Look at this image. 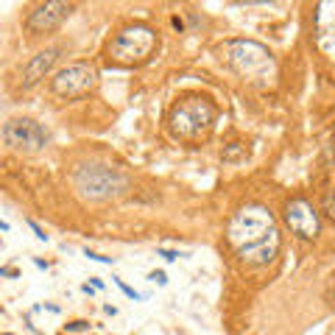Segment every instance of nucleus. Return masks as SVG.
<instances>
[{
	"instance_id": "nucleus-1",
	"label": "nucleus",
	"mask_w": 335,
	"mask_h": 335,
	"mask_svg": "<svg viewBox=\"0 0 335 335\" xmlns=\"http://www.w3.org/2000/svg\"><path fill=\"white\" fill-rule=\"evenodd\" d=\"M226 243L243 266H268L282 249L277 218L266 204H243L226 223Z\"/></svg>"
},
{
	"instance_id": "nucleus-2",
	"label": "nucleus",
	"mask_w": 335,
	"mask_h": 335,
	"mask_svg": "<svg viewBox=\"0 0 335 335\" xmlns=\"http://www.w3.org/2000/svg\"><path fill=\"white\" fill-rule=\"evenodd\" d=\"M70 184L78 193V199L84 201H109V199H120L123 193L129 190V176L120 173L117 168L109 165H76L70 173Z\"/></svg>"
},
{
	"instance_id": "nucleus-3",
	"label": "nucleus",
	"mask_w": 335,
	"mask_h": 335,
	"mask_svg": "<svg viewBox=\"0 0 335 335\" xmlns=\"http://www.w3.org/2000/svg\"><path fill=\"white\" fill-rule=\"evenodd\" d=\"M218 50H221L223 62L243 78L268 81V78H274V73H277L274 53L268 50L266 45L254 42V39H226Z\"/></svg>"
},
{
	"instance_id": "nucleus-4",
	"label": "nucleus",
	"mask_w": 335,
	"mask_h": 335,
	"mask_svg": "<svg viewBox=\"0 0 335 335\" xmlns=\"http://www.w3.org/2000/svg\"><path fill=\"white\" fill-rule=\"evenodd\" d=\"M218 117V109L210 98H201V95H193V98H182L179 103H173V109L168 115V126L173 137H182V140H199L212 129V123Z\"/></svg>"
},
{
	"instance_id": "nucleus-5",
	"label": "nucleus",
	"mask_w": 335,
	"mask_h": 335,
	"mask_svg": "<svg viewBox=\"0 0 335 335\" xmlns=\"http://www.w3.org/2000/svg\"><path fill=\"white\" fill-rule=\"evenodd\" d=\"M156 50V31L151 25H126L109 42V59L123 67L143 65Z\"/></svg>"
},
{
	"instance_id": "nucleus-6",
	"label": "nucleus",
	"mask_w": 335,
	"mask_h": 335,
	"mask_svg": "<svg viewBox=\"0 0 335 335\" xmlns=\"http://www.w3.org/2000/svg\"><path fill=\"white\" fill-rule=\"evenodd\" d=\"M50 140V134L42 123L34 117H9L3 123V143L14 148V151H25V154H36L42 151Z\"/></svg>"
},
{
	"instance_id": "nucleus-7",
	"label": "nucleus",
	"mask_w": 335,
	"mask_h": 335,
	"mask_svg": "<svg viewBox=\"0 0 335 335\" xmlns=\"http://www.w3.org/2000/svg\"><path fill=\"white\" fill-rule=\"evenodd\" d=\"M95 81H98L95 67L84 65V62H76V65L62 67L50 78V89L59 98H78V95H84V92H89V89L95 87Z\"/></svg>"
},
{
	"instance_id": "nucleus-8",
	"label": "nucleus",
	"mask_w": 335,
	"mask_h": 335,
	"mask_svg": "<svg viewBox=\"0 0 335 335\" xmlns=\"http://www.w3.org/2000/svg\"><path fill=\"white\" fill-rule=\"evenodd\" d=\"M285 223H288L290 232L296 234V237H302V240H313L321 232L318 210L307 199H290L285 204Z\"/></svg>"
},
{
	"instance_id": "nucleus-9",
	"label": "nucleus",
	"mask_w": 335,
	"mask_h": 335,
	"mask_svg": "<svg viewBox=\"0 0 335 335\" xmlns=\"http://www.w3.org/2000/svg\"><path fill=\"white\" fill-rule=\"evenodd\" d=\"M73 3H62V0H45L39 6H34L28 20H25V28L31 34H48V31H56L62 22L73 14Z\"/></svg>"
},
{
	"instance_id": "nucleus-10",
	"label": "nucleus",
	"mask_w": 335,
	"mask_h": 335,
	"mask_svg": "<svg viewBox=\"0 0 335 335\" xmlns=\"http://www.w3.org/2000/svg\"><path fill=\"white\" fill-rule=\"evenodd\" d=\"M62 56V48H45L36 56H31V62L22 67V76H20V87L22 89H31L34 84H39L45 78V73H50V67L59 62Z\"/></svg>"
},
{
	"instance_id": "nucleus-11",
	"label": "nucleus",
	"mask_w": 335,
	"mask_h": 335,
	"mask_svg": "<svg viewBox=\"0 0 335 335\" xmlns=\"http://www.w3.org/2000/svg\"><path fill=\"white\" fill-rule=\"evenodd\" d=\"M246 156H249V151H246V145H240V143H232L229 148H223L221 151L223 162H243Z\"/></svg>"
},
{
	"instance_id": "nucleus-12",
	"label": "nucleus",
	"mask_w": 335,
	"mask_h": 335,
	"mask_svg": "<svg viewBox=\"0 0 335 335\" xmlns=\"http://www.w3.org/2000/svg\"><path fill=\"white\" fill-rule=\"evenodd\" d=\"M112 279H115V285H117V288H120L123 293H126V296H129V299H134V302H140V299H143V293H140V290H134L132 285H126V282H123L120 277H112Z\"/></svg>"
},
{
	"instance_id": "nucleus-13",
	"label": "nucleus",
	"mask_w": 335,
	"mask_h": 335,
	"mask_svg": "<svg viewBox=\"0 0 335 335\" xmlns=\"http://www.w3.org/2000/svg\"><path fill=\"white\" fill-rule=\"evenodd\" d=\"M156 254L162 257V260H168V263H176L182 257H190L187 251H176V249H156Z\"/></svg>"
},
{
	"instance_id": "nucleus-14",
	"label": "nucleus",
	"mask_w": 335,
	"mask_h": 335,
	"mask_svg": "<svg viewBox=\"0 0 335 335\" xmlns=\"http://www.w3.org/2000/svg\"><path fill=\"white\" fill-rule=\"evenodd\" d=\"M84 257H87V260H92V263H103V266H115V257L98 254V251H92V249H84Z\"/></svg>"
},
{
	"instance_id": "nucleus-15",
	"label": "nucleus",
	"mask_w": 335,
	"mask_h": 335,
	"mask_svg": "<svg viewBox=\"0 0 335 335\" xmlns=\"http://www.w3.org/2000/svg\"><path fill=\"white\" fill-rule=\"evenodd\" d=\"M84 330H89V321H84V318H76V321L65 324V333H84Z\"/></svg>"
},
{
	"instance_id": "nucleus-16",
	"label": "nucleus",
	"mask_w": 335,
	"mask_h": 335,
	"mask_svg": "<svg viewBox=\"0 0 335 335\" xmlns=\"http://www.w3.org/2000/svg\"><path fill=\"white\" fill-rule=\"evenodd\" d=\"M324 212L335 221V190H330V193L324 196Z\"/></svg>"
},
{
	"instance_id": "nucleus-17",
	"label": "nucleus",
	"mask_w": 335,
	"mask_h": 335,
	"mask_svg": "<svg viewBox=\"0 0 335 335\" xmlns=\"http://www.w3.org/2000/svg\"><path fill=\"white\" fill-rule=\"evenodd\" d=\"M148 279H151L154 285H159V288H165V285H168V274H165V271H151Z\"/></svg>"
},
{
	"instance_id": "nucleus-18",
	"label": "nucleus",
	"mask_w": 335,
	"mask_h": 335,
	"mask_svg": "<svg viewBox=\"0 0 335 335\" xmlns=\"http://www.w3.org/2000/svg\"><path fill=\"white\" fill-rule=\"evenodd\" d=\"M25 223L31 226V232L36 234V240H45V243H48V234H45V229H42V226H39V223H36V221H34V218H28V221H25Z\"/></svg>"
},
{
	"instance_id": "nucleus-19",
	"label": "nucleus",
	"mask_w": 335,
	"mask_h": 335,
	"mask_svg": "<svg viewBox=\"0 0 335 335\" xmlns=\"http://www.w3.org/2000/svg\"><path fill=\"white\" fill-rule=\"evenodd\" d=\"M0 277L17 279V277H20V271H17V268H11V266H3V268H0Z\"/></svg>"
},
{
	"instance_id": "nucleus-20",
	"label": "nucleus",
	"mask_w": 335,
	"mask_h": 335,
	"mask_svg": "<svg viewBox=\"0 0 335 335\" xmlns=\"http://www.w3.org/2000/svg\"><path fill=\"white\" fill-rule=\"evenodd\" d=\"M89 285H92V288H95V290H103V288H106V285H103V279H100V277H89Z\"/></svg>"
},
{
	"instance_id": "nucleus-21",
	"label": "nucleus",
	"mask_w": 335,
	"mask_h": 335,
	"mask_svg": "<svg viewBox=\"0 0 335 335\" xmlns=\"http://www.w3.org/2000/svg\"><path fill=\"white\" fill-rule=\"evenodd\" d=\"M103 313H106V316H117V307H115V304H103Z\"/></svg>"
},
{
	"instance_id": "nucleus-22",
	"label": "nucleus",
	"mask_w": 335,
	"mask_h": 335,
	"mask_svg": "<svg viewBox=\"0 0 335 335\" xmlns=\"http://www.w3.org/2000/svg\"><path fill=\"white\" fill-rule=\"evenodd\" d=\"M34 266L42 268V271H48V263H45V260H39V257H34Z\"/></svg>"
},
{
	"instance_id": "nucleus-23",
	"label": "nucleus",
	"mask_w": 335,
	"mask_h": 335,
	"mask_svg": "<svg viewBox=\"0 0 335 335\" xmlns=\"http://www.w3.org/2000/svg\"><path fill=\"white\" fill-rule=\"evenodd\" d=\"M81 290H84V293H87V296H92V293H95V288H92V285H89V282H87V285H84V288H81Z\"/></svg>"
},
{
	"instance_id": "nucleus-24",
	"label": "nucleus",
	"mask_w": 335,
	"mask_h": 335,
	"mask_svg": "<svg viewBox=\"0 0 335 335\" xmlns=\"http://www.w3.org/2000/svg\"><path fill=\"white\" fill-rule=\"evenodd\" d=\"M330 296H333V304H335V285H333V290H330Z\"/></svg>"
},
{
	"instance_id": "nucleus-25",
	"label": "nucleus",
	"mask_w": 335,
	"mask_h": 335,
	"mask_svg": "<svg viewBox=\"0 0 335 335\" xmlns=\"http://www.w3.org/2000/svg\"><path fill=\"white\" fill-rule=\"evenodd\" d=\"M3 335H11V333H3Z\"/></svg>"
}]
</instances>
